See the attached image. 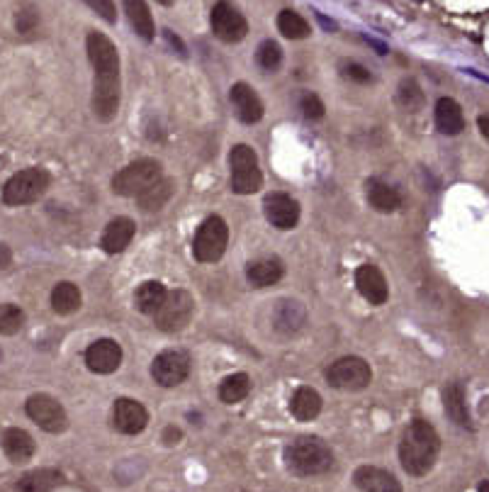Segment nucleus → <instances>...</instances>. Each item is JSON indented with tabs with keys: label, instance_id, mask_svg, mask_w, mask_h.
I'll use <instances>...</instances> for the list:
<instances>
[{
	"label": "nucleus",
	"instance_id": "f257e3e1",
	"mask_svg": "<svg viewBox=\"0 0 489 492\" xmlns=\"http://www.w3.org/2000/svg\"><path fill=\"white\" fill-rule=\"evenodd\" d=\"M86 51L95 69L93 86V112L100 122H110L119 110V54L112 39L102 32H91Z\"/></svg>",
	"mask_w": 489,
	"mask_h": 492
},
{
	"label": "nucleus",
	"instance_id": "f03ea898",
	"mask_svg": "<svg viewBox=\"0 0 489 492\" xmlns=\"http://www.w3.org/2000/svg\"><path fill=\"white\" fill-rule=\"evenodd\" d=\"M441 453V436L434 429V424L426 420H414L407 427L399 444V463L414 478L431 473Z\"/></svg>",
	"mask_w": 489,
	"mask_h": 492
},
{
	"label": "nucleus",
	"instance_id": "7ed1b4c3",
	"mask_svg": "<svg viewBox=\"0 0 489 492\" xmlns=\"http://www.w3.org/2000/svg\"><path fill=\"white\" fill-rule=\"evenodd\" d=\"M285 460H288V468L295 475L309 478V475H321L326 470H331V465H334V451L321 439L300 436L297 441H293V446H288Z\"/></svg>",
	"mask_w": 489,
	"mask_h": 492
},
{
	"label": "nucleus",
	"instance_id": "20e7f679",
	"mask_svg": "<svg viewBox=\"0 0 489 492\" xmlns=\"http://www.w3.org/2000/svg\"><path fill=\"white\" fill-rule=\"evenodd\" d=\"M161 178H163V171H161L159 161L139 159L114 174L112 190H114V195H122V198H139L142 193H147L154 183H159Z\"/></svg>",
	"mask_w": 489,
	"mask_h": 492
},
{
	"label": "nucleus",
	"instance_id": "39448f33",
	"mask_svg": "<svg viewBox=\"0 0 489 492\" xmlns=\"http://www.w3.org/2000/svg\"><path fill=\"white\" fill-rule=\"evenodd\" d=\"M232 164V190L236 195H253L261 190L263 174L258 169V156L248 144H236L229 154Z\"/></svg>",
	"mask_w": 489,
	"mask_h": 492
},
{
	"label": "nucleus",
	"instance_id": "423d86ee",
	"mask_svg": "<svg viewBox=\"0 0 489 492\" xmlns=\"http://www.w3.org/2000/svg\"><path fill=\"white\" fill-rule=\"evenodd\" d=\"M49 188V174L44 169H25L15 174L5 183L3 188V202L5 205H29V202L39 200Z\"/></svg>",
	"mask_w": 489,
	"mask_h": 492
},
{
	"label": "nucleus",
	"instance_id": "0eeeda50",
	"mask_svg": "<svg viewBox=\"0 0 489 492\" xmlns=\"http://www.w3.org/2000/svg\"><path fill=\"white\" fill-rule=\"evenodd\" d=\"M229 244V227L220 214H212L200 224L192 242V254L200 264H215L225 256Z\"/></svg>",
	"mask_w": 489,
	"mask_h": 492
},
{
	"label": "nucleus",
	"instance_id": "6e6552de",
	"mask_svg": "<svg viewBox=\"0 0 489 492\" xmlns=\"http://www.w3.org/2000/svg\"><path fill=\"white\" fill-rule=\"evenodd\" d=\"M195 302L188 290H170L154 312V324L161 332H180L190 324Z\"/></svg>",
	"mask_w": 489,
	"mask_h": 492
},
{
	"label": "nucleus",
	"instance_id": "1a4fd4ad",
	"mask_svg": "<svg viewBox=\"0 0 489 492\" xmlns=\"http://www.w3.org/2000/svg\"><path fill=\"white\" fill-rule=\"evenodd\" d=\"M25 412L39 429H44L49 434H61L69 427V417H66L64 405L56 397L46 395V392H37V395L29 397L25 402Z\"/></svg>",
	"mask_w": 489,
	"mask_h": 492
},
{
	"label": "nucleus",
	"instance_id": "9d476101",
	"mask_svg": "<svg viewBox=\"0 0 489 492\" xmlns=\"http://www.w3.org/2000/svg\"><path fill=\"white\" fill-rule=\"evenodd\" d=\"M326 380L336 390H363L370 385L373 370L361 356H343L326 370Z\"/></svg>",
	"mask_w": 489,
	"mask_h": 492
},
{
	"label": "nucleus",
	"instance_id": "9b49d317",
	"mask_svg": "<svg viewBox=\"0 0 489 492\" xmlns=\"http://www.w3.org/2000/svg\"><path fill=\"white\" fill-rule=\"evenodd\" d=\"M210 25H212L215 37L220 41H225V44H236V41H241L243 37L248 34L246 18H243L241 10L234 3H229V0L215 3L212 15H210Z\"/></svg>",
	"mask_w": 489,
	"mask_h": 492
},
{
	"label": "nucleus",
	"instance_id": "f8f14e48",
	"mask_svg": "<svg viewBox=\"0 0 489 492\" xmlns=\"http://www.w3.org/2000/svg\"><path fill=\"white\" fill-rule=\"evenodd\" d=\"M190 373V356L180 349H168L161 351L151 363V375L159 385L163 387H175L180 385Z\"/></svg>",
	"mask_w": 489,
	"mask_h": 492
},
{
	"label": "nucleus",
	"instance_id": "ddd939ff",
	"mask_svg": "<svg viewBox=\"0 0 489 492\" xmlns=\"http://www.w3.org/2000/svg\"><path fill=\"white\" fill-rule=\"evenodd\" d=\"M86 363L93 373L110 375L122 363V347L114 339H98L86 349Z\"/></svg>",
	"mask_w": 489,
	"mask_h": 492
},
{
	"label": "nucleus",
	"instance_id": "4468645a",
	"mask_svg": "<svg viewBox=\"0 0 489 492\" xmlns=\"http://www.w3.org/2000/svg\"><path fill=\"white\" fill-rule=\"evenodd\" d=\"M149 424V412L142 402L132 400V397H119L114 402V429L119 434H127V436H134V434H142Z\"/></svg>",
	"mask_w": 489,
	"mask_h": 492
},
{
	"label": "nucleus",
	"instance_id": "2eb2a0df",
	"mask_svg": "<svg viewBox=\"0 0 489 492\" xmlns=\"http://www.w3.org/2000/svg\"><path fill=\"white\" fill-rule=\"evenodd\" d=\"M263 210L268 222L278 229H293L300 222V202L288 193H270L263 202Z\"/></svg>",
	"mask_w": 489,
	"mask_h": 492
},
{
	"label": "nucleus",
	"instance_id": "dca6fc26",
	"mask_svg": "<svg viewBox=\"0 0 489 492\" xmlns=\"http://www.w3.org/2000/svg\"><path fill=\"white\" fill-rule=\"evenodd\" d=\"M229 101H232V105L243 124L261 122L265 108H263L261 98H258V93L253 91L248 83H234L232 91H229Z\"/></svg>",
	"mask_w": 489,
	"mask_h": 492
},
{
	"label": "nucleus",
	"instance_id": "f3484780",
	"mask_svg": "<svg viewBox=\"0 0 489 492\" xmlns=\"http://www.w3.org/2000/svg\"><path fill=\"white\" fill-rule=\"evenodd\" d=\"M356 287L370 305H384L389 297L387 280H384L382 271L373 264H363L356 271Z\"/></svg>",
	"mask_w": 489,
	"mask_h": 492
},
{
	"label": "nucleus",
	"instance_id": "a211bd4d",
	"mask_svg": "<svg viewBox=\"0 0 489 492\" xmlns=\"http://www.w3.org/2000/svg\"><path fill=\"white\" fill-rule=\"evenodd\" d=\"M353 483L363 492H404L399 480L389 470H382L377 465H361L353 473Z\"/></svg>",
	"mask_w": 489,
	"mask_h": 492
},
{
	"label": "nucleus",
	"instance_id": "6ab92c4d",
	"mask_svg": "<svg viewBox=\"0 0 489 492\" xmlns=\"http://www.w3.org/2000/svg\"><path fill=\"white\" fill-rule=\"evenodd\" d=\"M134 232H137V224L129 217H114L110 224L105 227L100 239V246L105 254H122L134 239Z\"/></svg>",
	"mask_w": 489,
	"mask_h": 492
},
{
	"label": "nucleus",
	"instance_id": "aec40b11",
	"mask_svg": "<svg viewBox=\"0 0 489 492\" xmlns=\"http://www.w3.org/2000/svg\"><path fill=\"white\" fill-rule=\"evenodd\" d=\"M3 451H5V456H8L10 463L25 465L34 456V439L29 436L25 429L13 427L3 434Z\"/></svg>",
	"mask_w": 489,
	"mask_h": 492
},
{
	"label": "nucleus",
	"instance_id": "412c9836",
	"mask_svg": "<svg viewBox=\"0 0 489 492\" xmlns=\"http://www.w3.org/2000/svg\"><path fill=\"white\" fill-rule=\"evenodd\" d=\"M436 129L441 134H448V137H455L465 129V115H462V108L457 105V101L453 98H441L436 103Z\"/></svg>",
	"mask_w": 489,
	"mask_h": 492
},
{
	"label": "nucleus",
	"instance_id": "4be33fe9",
	"mask_svg": "<svg viewBox=\"0 0 489 492\" xmlns=\"http://www.w3.org/2000/svg\"><path fill=\"white\" fill-rule=\"evenodd\" d=\"M290 412L297 422H312L321 412V395L309 385H300L290 400Z\"/></svg>",
	"mask_w": 489,
	"mask_h": 492
},
{
	"label": "nucleus",
	"instance_id": "5701e85b",
	"mask_svg": "<svg viewBox=\"0 0 489 492\" xmlns=\"http://www.w3.org/2000/svg\"><path fill=\"white\" fill-rule=\"evenodd\" d=\"M443 407H446V415H448L457 427L475 429L472 427L470 410H467V402H465V387L460 383H450L443 390Z\"/></svg>",
	"mask_w": 489,
	"mask_h": 492
},
{
	"label": "nucleus",
	"instance_id": "b1692460",
	"mask_svg": "<svg viewBox=\"0 0 489 492\" xmlns=\"http://www.w3.org/2000/svg\"><path fill=\"white\" fill-rule=\"evenodd\" d=\"M124 13L132 25L134 34H139L144 41H151L156 37V25L151 18V10L147 0H124Z\"/></svg>",
	"mask_w": 489,
	"mask_h": 492
},
{
	"label": "nucleus",
	"instance_id": "393cba45",
	"mask_svg": "<svg viewBox=\"0 0 489 492\" xmlns=\"http://www.w3.org/2000/svg\"><path fill=\"white\" fill-rule=\"evenodd\" d=\"M64 483V475L56 468H37L20 478L18 492H54Z\"/></svg>",
	"mask_w": 489,
	"mask_h": 492
},
{
	"label": "nucleus",
	"instance_id": "a878e982",
	"mask_svg": "<svg viewBox=\"0 0 489 492\" xmlns=\"http://www.w3.org/2000/svg\"><path fill=\"white\" fill-rule=\"evenodd\" d=\"M368 202L377 212H397L402 207V195L397 188L373 178V181H368Z\"/></svg>",
	"mask_w": 489,
	"mask_h": 492
},
{
	"label": "nucleus",
	"instance_id": "bb28decb",
	"mask_svg": "<svg viewBox=\"0 0 489 492\" xmlns=\"http://www.w3.org/2000/svg\"><path fill=\"white\" fill-rule=\"evenodd\" d=\"M283 273H285V268H283V264H280V259L253 261V264H248V268H246V278L253 287L275 285V283L283 278Z\"/></svg>",
	"mask_w": 489,
	"mask_h": 492
},
{
	"label": "nucleus",
	"instance_id": "cd10ccee",
	"mask_svg": "<svg viewBox=\"0 0 489 492\" xmlns=\"http://www.w3.org/2000/svg\"><path fill=\"white\" fill-rule=\"evenodd\" d=\"M81 302H83L81 290L69 280L56 283L54 290H51V307H54L56 315H74L78 307H81Z\"/></svg>",
	"mask_w": 489,
	"mask_h": 492
},
{
	"label": "nucleus",
	"instance_id": "c85d7f7f",
	"mask_svg": "<svg viewBox=\"0 0 489 492\" xmlns=\"http://www.w3.org/2000/svg\"><path fill=\"white\" fill-rule=\"evenodd\" d=\"M168 290L163 287V283L159 280H147L139 285L137 295H134V305L142 315H154L156 310L161 307V302L166 300Z\"/></svg>",
	"mask_w": 489,
	"mask_h": 492
},
{
	"label": "nucleus",
	"instance_id": "c756f323",
	"mask_svg": "<svg viewBox=\"0 0 489 492\" xmlns=\"http://www.w3.org/2000/svg\"><path fill=\"white\" fill-rule=\"evenodd\" d=\"M275 22H278V32L285 39H307L312 34L309 22L300 13H295V10H280Z\"/></svg>",
	"mask_w": 489,
	"mask_h": 492
},
{
	"label": "nucleus",
	"instance_id": "7c9ffc66",
	"mask_svg": "<svg viewBox=\"0 0 489 492\" xmlns=\"http://www.w3.org/2000/svg\"><path fill=\"white\" fill-rule=\"evenodd\" d=\"M173 190H175V183L170 181V178H161V181L154 183L147 193H142L137 200H139V205H142V210L154 212V210H161V207L170 200Z\"/></svg>",
	"mask_w": 489,
	"mask_h": 492
},
{
	"label": "nucleus",
	"instance_id": "2f4dec72",
	"mask_svg": "<svg viewBox=\"0 0 489 492\" xmlns=\"http://www.w3.org/2000/svg\"><path fill=\"white\" fill-rule=\"evenodd\" d=\"M248 392H251V378L246 373H234L227 375L220 385V400L225 405H236V402L246 400Z\"/></svg>",
	"mask_w": 489,
	"mask_h": 492
},
{
	"label": "nucleus",
	"instance_id": "473e14b6",
	"mask_svg": "<svg viewBox=\"0 0 489 492\" xmlns=\"http://www.w3.org/2000/svg\"><path fill=\"white\" fill-rule=\"evenodd\" d=\"M304 324V310H302L300 302H293V300H283L275 312V327L285 334H293Z\"/></svg>",
	"mask_w": 489,
	"mask_h": 492
},
{
	"label": "nucleus",
	"instance_id": "72a5a7b5",
	"mask_svg": "<svg viewBox=\"0 0 489 492\" xmlns=\"http://www.w3.org/2000/svg\"><path fill=\"white\" fill-rule=\"evenodd\" d=\"M397 103L404 110H409V112H416V110L424 108V91H421V86L414 78H404V81L399 83Z\"/></svg>",
	"mask_w": 489,
	"mask_h": 492
},
{
	"label": "nucleus",
	"instance_id": "f704fd0d",
	"mask_svg": "<svg viewBox=\"0 0 489 492\" xmlns=\"http://www.w3.org/2000/svg\"><path fill=\"white\" fill-rule=\"evenodd\" d=\"M256 61L263 71H278L280 64H283V49H280L278 41L273 39L261 41L256 49Z\"/></svg>",
	"mask_w": 489,
	"mask_h": 492
},
{
	"label": "nucleus",
	"instance_id": "c9c22d12",
	"mask_svg": "<svg viewBox=\"0 0 489 492\" xmlns=\"http://www.w3.org/2000/svg\"><path fill=\"white\" fill-rule=\"evenodd\" d=\"M25 327V312L18 305H0V334L13 337Z\"/></svg>",
	"mask_w": 489,
	"mask_h": 492
},
{
	"label": "nucleus",
	"instance_id": "e433bc0d",
	"mask_svg": "<svg viewBox=\"0 0 489 492\" xmlns=\"http://www.w3.org/2000/svg\"><path fill=\"white\" fill-rule=\"evenodd\" d=\"M341 73H343V78H348L351 83H358V86H366V83L373 81V73L363 64H358V61H343Z\"/></svg>",
	"mask_w": 489,
	"mask_h": 492
},
{
	"label": "nucleus",
	"instance_id": "4c0bfd02",
	"mask_svg": "<svg viewBox=\"0 0 489 492\" xmlns=\"http://www.w3.org/2000/svg\"><path fill=\"white\" fill-rule=\"evenodd\" d=\"M300 110H302V115H304L307 119H321V117H324V112H326L321 98L314 96V93H304V96H302Z\"/></svg>",
	"mask_w": 489,
	"mask_h": 492
},
{
	"label": "nucleus",
	"instance_id": "58836bf2",
	"mask_svg": "<svg viewBox=\"0 0 489 492\" xmlns=\"http://www.w3.org/2000/svg\"><path fill=\"white\" fill-rule=\"evenodd\" d=\"M83 3H86L93 13L100 15L105 22H110V25L117 22V8H114V0H83Z\"/></svg>",
	"mask_w": 489,
	"mask_h": 492
},
{
	"label": "nucleus",
	"instance_id": "ea45409f",
	"mask_svg": "<svg viewBox=\"0 0 489 492\" xmlns=\"http://www.w3.org/2000/svg\"><path fill=\"white\" fill-rule=\"evenodd\" d=\"M37 25H39V15L34 13L32 8L18 10V15H15V27H18V32L27 34V32H32Z\"/></svg>",
	"mask_w": 489,
	"mask_h": 492
},
{
	"label": "nucleus",
	"instance_id": "a19ab883",
	"mask_svg": "<svg viewBox=\"0 0 489 492\" xmlns=\"http://www.w3.org/2000/svg\"><path fill=\"white\" fill-rule=\"evenodd\" d=\"M180 429H175V427H166V432H163V441L168 444V446H173V444H178L180 441Z\"/></svg>",
	"mask_w": 489,
	"mask_h": 492
},
{
	"label": "nucleus",
	"instance_id": "79ce46f5",
	"mask_svg": "<svg viewBox=\"0 0 489 492\" xmlns=\"http://www.w3.org/2000/svg\"><path fill=\"white\" fill-rule=\"evenodd\" d=\"M477 127H480L482 137L489 141V115H480V117H477Z\"/></svg>",
	"mask_w": 489,
	"mask_h": 492
},
{
	"label": "nucleus",
	"instance_id": "37998d69",
	"mask_svg": "<svg viewBox=\"0 0 489 492\" xmlns=\"http://www.w3.org/2000/svg\"><path fill=\"white\" fill-rule=\"evenodd\" d=\"M163 34H166V39H168L170 44H173V46H178V51H180V54H185V46H183V41H180L178 37H173V34H170V30H163Z\"/></svg>",
	"mask_w": 489,
	"mask_h": 492
},
{
	"label": "nucleus",
	"instance_id": "c03bdc74",
	"mask_svg": "<svg viewBox=\"0 0 489 492\" xmlns=\"http://www.w3.org/2000/svg\"><path fill=\"white\" fill-rule=\"evenodd\" d=\"M8 264H10V249L5 244H0V268H5Z\"/></svg>",
	"mask_w": 489,
	"mask_h": 492
},
{
	"label": "nucleus",
	"instance_id": "a18cd8bd",
	"mask_svg": "<svg viewBox=\"0 0 489 492\" xmlns=\"http://www.w3.org/2000/svg\"><path fill=\"white\" fill-rule=\"evenodd\" d=\"M319 20H321V25H324L326 30H336V22H329V20H326L324 15H319Z\"/></svg>",
	"mask_w": 489,
	"mask_h": 492
},
{
	"label": "nucleus",
	"instance_id": "49530a36",
	"mask_svg": "<svg viewBox=\"0 0 489 492\" xmlns=\"http://www.w3.org/2000/svg\"><path fill=\"white\" fill-rule=\"evenodd\" d=\"M477 492H489V480H485V483H480V488H477Z\"/></svg>",
	"mask_w": 489,
	"mask_h": 492
},
{
	"label": "nucleus",
	"instance_id": "de8ad7c7",
	"mask_svg": "<svg viewBox=\"0 0 489 492\" xmlns=\"http://www.w3.org/2000/svg\"><path fill=\"white\" fill-rule=\"evenodd\" d=\"M156 3H159V5H173L175 0H156Z\"/></svg>",
	"mask_w": 489,
	"mask_h": 492
},
{
	"label": "nucleus",
	"instance_id": "09e8293b",
	"mask_svg": "<svg viewBox=\"0 0 489 492\" xmlns=\"http://www.w3.org/2000/svg\"><path fill=\"white\" fill-rule=\"evenodd\" d=\"M0 358H3V351H0Z\"/></svg>",
	"mask_w": 489,
	"mask_h": 492
}]
</instances>
